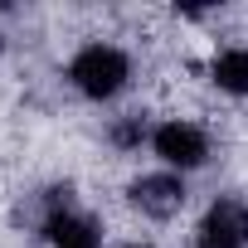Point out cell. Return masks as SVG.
<instances>
[{
  "instance_id": "obj_6",
  "label": "cell",
  "mask_w": 248,
  "mask_h": 248,
  "mask_svg": "<svg viewBox=\"0 0 248 248\" xmlns=\"http://www.w3.org/2000/svg\"><path fill=\"white\" fill-rule=\"evenodd\" d=\"M209 78H214L224 93L248 97V49H243V44L219 49V54H214V63H209Z\"/></svg>"
},
{
  "instance_id": "obj_4",
  "label": "cell",
  "mask_w": 248,
  "mask_h": 248,
  "mask_svg": "<svg viewBox=\"0 0 248 248\" xmlns=\"http://www.w3.org/2000/svg\"><path fill=\"white\" fill-rule=\"evenodd\" d=\"M132 204L146 214V219H175L180 209H185V175H175V170H151V175H141V180H132Z\"/></svg>"
},
{
  "instance_id": "obj_2",
  "label": "cell",
  "mask_w": 248,
  "mask_h": 248,
  "mask_svg": "<svg viewBox=\"0 0 248 248\" xmlns=\"http://www.w3.org/2000/svg\"><path fill=\"white\" fill-rule=\"evenodd\" d=\"M151 151L166 161V170L185 175V170H200L209 161V137L204 127H195V122H161V127L151 132Z\"/></svg>"
},
{
  "instance_id": "obj_7",
  "label": "cell",
  "mask_w": 248,
  "mask_h": 248,
  "mask_svg": "<svg viewBox=\"0 0 248 248\" xmlns=\"http://www.w3.org/2000/svg\"><path fill=\"white\" fill-rule=\"evenodd\" d=\"M146 137H151V132H146V117H141V112L112 117V127H107V141H112L117 151H137V146H141Z\"/></svg>"
},
{
  "instance_id": "obj_1",
  "label": "cell",
  "mask_w": 248,
  "mask_h": 248,
  "mask_svg": "<svg viewBox=\"0 0 248 248\" xmlns=\"http://www.w3.org/2000/svg\"><path fill=\"white\" fill-rule=\"evenodd\" d=\"M68 83L88 97V102H112L122 88L132 83V59L117 44H83L68 59Z\"/></svg>"
},
{
  "instance_id": "obj_5",
  "label": "cell",
  "mask_w": 248,
  "mask_h": 248,
  "mask_svg": "<svg viewBox=\"0 0 248 248\" xmlns=\"http://www.w3.org/2000/svg\"><path fill=\"white\" fill-rule=\"evenodd\" d=\"M73 209H78L73 204V185H44V190H34V195H25L15 204V229H25L34 238H49V229L63 214H73Z\"/></svg>"
},
{
  "instance_id": "obj_9",
  "label": "cell",
  "mask_w": 248,
  "mask_h": 248,
  "mask_svg": "<svg viewBox=\"0 0 248 248\" xmlns=\"http://www.w3.org/2000/svg\"><path fill=\"white\" fill-rule=\"evenodd\" d=\"M0 49H5V34H0Z\"/></svg>"
},
{
  "instance_id": "obj_3",
  "label": "cell",
  "mask_w": 248,
  "mask_h": 248,
  "mask_svg": "<svg viewBox=\"0 0 248 248\" xmlns=\"http://www.w3.org/2000/svg\"><path fill=\"white\" fill-rule=\"evenodd\" d=\"M195 248H248V200H214L195 229Z\"/></svg>"
},
{
  "instance_id": "obj_8",
  "label": "cell",
  "mask_w": 248,
  "mask_h": 248,
  "mask_svg": "<svg viewBox=\"0 0 248 248\" xmlns=\"http://www.w3.org/2000/svg\"><path fill=\"white\" fill-rule=\"evenodd\" d=\"M122 248H151V243H122Z\"/></svg>"
}]
</instances>
